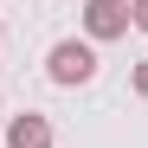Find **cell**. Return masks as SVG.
Returning <instances> with one entry per match:
<instances>
[{
  "mask_svg": "<svg viewBox=\"0 0 148 148\" xmlns=\"http://www.w3.org/2000/svg\"><path fill=\"white\" fill-rule=\"evenodd\" d=\"M0 39H7V32H0Z\"/></svg>",
  "mask_w": 148,
  "mask_h": 148,
  "instance_id": "6",
  "label": "cell"
},
{
  "mask_svg": "<svg viewBox=\"0 0 148 148\" xmlns=\"http://www.w3.org/2000/svg\"><path fill=\"white\" fill-rule=\"evenodd\" d=\"M135 97H142V103H148V58L135 64Z\"/></svg>",
  "mask_w": 148,
  "mask_h": 148,
  "instance_id": "5",
  "label": "cell"
},
{
  "mask_svg": "<svg viewBox=\"0 0 148 148\" xmlns=\"http://www.w3.org/2000/svg\"><path fill=\"white\" fill-rule=\"evenodd\" d=\"M129 26H135V32H148V0H129Z\"/></svg>",
  "mask_w": 148,
  "mask_h": 148,
  "instance_id": "4",
  "label": "cell"
},
{
  "mask_svg": "<svg viewBox=\"0 0 148 148\" xmlns=\"http://www.w3.org/2000/svg\"><path fill=\"white\" fill-rule=\"evenodd\" d=\"M7 148H52V122H45L39 110H19L7 122Z\"/></svg>",
  "mask_w": 148,
  "mask_h": 148,
  "instance_id": "3",
  "label": "cell"
},
{
  "mask_svg": "<svg viewBox=\"0 0 148 148\" xmlns=\"http://www.w3.org/2000/svg\"><path fill=\"white\" fill-rule=\"evenodd\" d=\"M84 32L90 39H122L129 32V0H84Z\"/></svg>",
  "mask_w": 148,
  "mask_h": 148,
  "instance_id": "2",
  "label": "cell"
},
{
  "mask_svg": "<svg viewBox=\"0 0 148 148\" xmlns=\"http://www.w3.org/2000/svg\"><path fill=\"white\" fill-rule=\"evenodd\" d=\"M45 77L64 84V90H77V84H90V77H97V52H90L84 39H58L52 52H45Z\"/></svg>",
  "mask_w": 148,
  "mask_h": 148,
  "instance_id": "1",
  "label": "cell"
}]
</instances>
